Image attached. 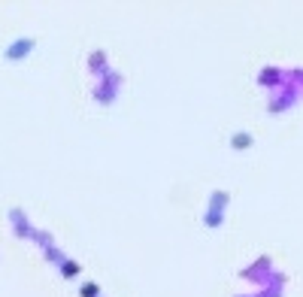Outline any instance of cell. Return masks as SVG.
<instances>
[{
  "mask_svg": "<svg viewBox=\"0 0 303 297\" xmlns=\"http://www.w3.org/2000/svg\"><path fill=\"white\" fill-rule=\"evenodd\" d=\"M34 49H36L34 36H18V39H12V43L3 49V58H6V61H22V58H28Z\"/></svg>",
  "mask_w": 303,
  "mask_h": 297,
  "instance_id": "6da1fadb",
  "label": "cell"
},
{
  "mask_svg": "<svg viewBox=\"0 0 303 297\" xmlns=\"http://www.w3.org/2000/svg\"><path fill=\"white\" fill-rule=\"evenodd\" d=\"M225 203H228V194L225 191H218V194H212V209H209V225L215 228V225H221V212H225Z\"/></svg>",
  "mask_w": 303,
  "mask_h": 297,
  "instance_id": "7a4b0ae2",
  "label": "cell"
},
{
  "mask_svg": "<svg viewBox=\"0 0 303 297\" xmlns=\"http://www.w3.org/2000/svg\"><path fill=\"white\" fill-rule=\"evenodd\" d=\"M252 143H255V136H252V133H246V131H239V133L231 136V149H236V152H246Z\"/></svg>",
  "mask_w": 303,
  "mask_h": 297,
  "instance_id": "3957f363",
  "label": "cell"
},
{
  "mask_svg": "<svg viewBox=\"0 0 303 297\" xmlns=\"http://www.w3.org/2000/svg\"><path fill=\"white\" fill-rule=\"evenodd\" d=\"M79 297H100V288H97V282H85V285L79 288Z\"/></svg>",
  "mask_w": 303,
  "mask_h": 297,
  "instance_id": "277c9868",
  "label": "cell"
}]
</instances>
